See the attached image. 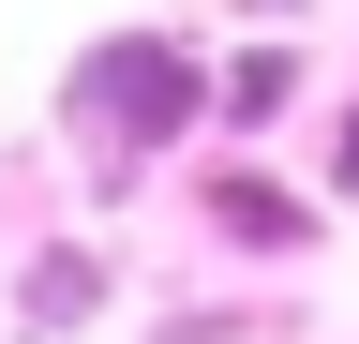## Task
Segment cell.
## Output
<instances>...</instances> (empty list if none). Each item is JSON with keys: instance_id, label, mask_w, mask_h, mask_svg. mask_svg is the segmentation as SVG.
<instances>
[{"instance_id": "cell-3", "label": "cell", "mask_w": 359, "mask_h": 344, "mask_svg": "<svg viewBox=\"0 0 359 344\" xmlns=\"http://www.w3.org/2000/svg\"><path fill=\"white\" fill-rule=\"evenodd\" d=\"M90 315H105V254H90V240H45L30 270H15V329L60 344V329H90Z\"/></svg>"}, {"instance_id": "cell-2", "label": "cell", "mask_w": 359, "mask_h": 344, "mask_svg": "<svg viewBox=\"0 0 359 344\" xmlns=\"http://www.w3.org/2000/svg\"><path fill=\"white\" fill-rule=\"evenodd\" d=\"M195 225H210L224 254H314V240H330V209H314L299 180H269V165L224 150V165H195Z\"/></svg>"}, {"instance_id": "cell-1", "label": "cell", "mask_w": 359, "mask_h": 344, "mask_svg": "<svg viewBox=\"0 0 359 344\" xmlns=\"http://www.w3.org/2000/svg\"><path fill=\"white\" fill-rule=\"evenodd\" d=\"M210 135V60L195 30H90L60 60V150L90 165V195H135L165 150Z\"/></svg>"}, {"instance_id": "cell-5", "label": "cell", "mask_w": 359, "mask_h": 344, "mask_svg": "<svg viewBox=\"0 0 359 344\" xmlns=\"http://www.w3.org/2000/svg\"><path fill=\"white\" fill-rule=\"evenodd\" d=\"M330 180L359 195V90H344V120H330Z\"/></svg>"}, {"instance_id": "cell-4", "label": "cell", "mask_w": 359, "mask_h": 344, "mask_svg": "<svg viewBox=\"0 0 359 344\" xmlns=\"http://www.w3.org/2000/svg\"><path fill=\"white\" fill-rule=\"evenodd\" d=\"M285 105H299V46H285V30H269V46H240V60L210 75V135H269Z\"/></svg>"}]
</instances>
